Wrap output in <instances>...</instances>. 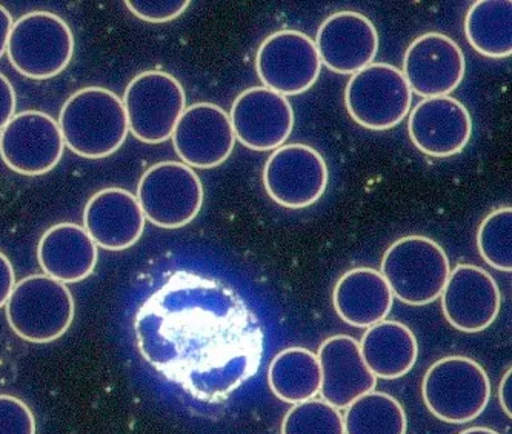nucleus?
Masks as SVG:
<instances>
[{
  "label": "nucleus",
  "instance_id": "obj_28",
  "mask_svg": "<svg viewBox=\"0 0 512 434\" xmlns=\"http://www.w3.org/2000/svg\"><path fill=\"white\" fill-rule=\"evenodd\" d=\"M282 434H345L343 416L333 405L311 399L285 414Z\"/></svg>",
  "mask_w": 512,
  "mask_h": 434
},
{
  "label": "nucleus",
  "instance_id": "obj_30",
  "mask_svg": "<svg viewBox=\"0 0 512 434\" xmlns=\"http://www.w3.org/2000/svg\"><path fill=\"white\" fill-rule=\"evenodd\" d=\"M190 4V0H127L125 7L142 21L165 24L182 16Z\"/></svg>",
  "mask_w": 512,
  "mask_h": 434
},
{
  "label": "nucleus",
  "instance_id": "obj_3",
  "mask_svg": "<svg viewBox=\"0 0 512 434\" xmlns=\"http://www.w3.org/2000/svg\"><path fill=\"white\" fill-rule=\"evenodd\" d=\"M382 273L393 296L411 307L433 304L442 296L451 267L448 254L426 236H405L383 254Z\"/></svg>",
  "mask_w": 512,
  "mask_h": 434
},
{
  "label": "nucleus",
  "instance_id": "obj_5",
  "mask_svg": "<svg viewBox=\"0 0 512 434\" xmlns=\"http://www.w3.org/2000/svg\"><path fill=\"white\" fill-rule=\"evenodd\" d=\"M73 294L47 274H34L14 285L5 304L14 333L31 344H50L67 333L74 321Z\"/></svg>",
  "mask_w": 512,
  "mask_h": 434
},
{
  "label": "nucleus",
  "instance_id": "obj_35",
  "mask_svg": "<svg viewBox=\"0 0 512 434\" xmlns=\"http://www.w3.org/2000/svg\"><path fill=\"white\" fill-rule=\"evenodd\" d=\"M459 434H499L497 431L491 430V428L486 427H473L468 428V430H463L462 433Z\"/></svg>",
  "mask_w": 512,
  "mask_h": 434
},
{
  "label": "nucleus",
  "instance_id": "obj_26",
  "mask_svg": "<svg viewBox=\"0 0 512 434\" xmlns=\"http://www.w3.org/2000/svg\"><path fill=\"white\" fill-rule=\"evenodd\" d=\"M343 427L345 434H406L408 421L394 396L371 391L346 408Z\"/></svg>",
  "mask_w": 512,
  "mask_h": 434
},
{
  "label": "nucleus",
  "instance_id": "obj_20",
  "mask_svg": "<svg viewBox=\"0 0 512 434\" xmlns=\"http://www.w3.org/2000/svg\"><path fill=\"white\" fill-rule=\"evenodd\" d=\"M145 216L137 197L124 188L97 191L84 211V228L97 247L122 251L142 238Z\"/></svg>",
  "mask_w": 512,
  "mask_h": 434
},
{
  "label": "nucleus",
  "instance_id": "obj_17",
  "mask_svg": "<svg viewBox=\"0 0 512 434\" xmlns=\"http://www.w3.org/2000/svg\"><path fill=\"white\" fill-rule=\"evenodd\" d=\"M314 44L320 62L328 70L353 76L374 64L379 51V33L362 13L339 11L322 22Z\"/></svg>",
  "mask_w": 512,
  "mask_h": 434
},
{
  "label": "nucleus",
  "instance_id": "obj_27",
  "mask_svg": "<svg viewBox=\"0 0 512 434\" xmlns=\"http://www.w3.org/2000/svg\"><path fill=\"white\" fill-rule=\"evenodd\" d=\"M477 248L486 264L503 271H512V208L491 211L477 231Z\"/></svg>",
  "mask_w": 512,
  "mask_h": 434
},
{
  "label": "nucleus",
  "instance_id": "obj_33",
  "mask_svg": "<svg viewBox=\"0 0 512 434\" xmlns=\"http://www.w3.org/2000/svg\"><path fill=\"white\" fill-rule=\"evenodd\" d=\"M13 17L4 5H0V57L7 53L8 37L13 28Z\"/></svg>",
  "mask_w": 512,
  "mask_h": 434
},
{
  "label": "nucleus",
  "instance_id": "obj_31",
  "mask_svg": "<svg viewBox=\"0 0 512 434\" xmlns=\"http://www.w3.org/2000/svg\"><path fill=\"white\" fill-rule=\"evenodd\" d=\"M16 116V91L4 74L0 73V133Z\"/></svg>",
  "mask_w": 512,
  "mask_h": 434
},
{
  "label": "nucleus",
  "instance_id": "obj_22",
  "mask_svg": "<svg viewBox=\"0 0 512 434\" xmlns=\"http://www.w3.org/2000/svg\"><path fill=\"white\" fill-rule=\"evenodd\" d=\"M333 304L346 324L370 328L385 321L393 310L394 296L380 271L360 267L342 274L334 287Z\"/></svg>",
  "mask_w": 512,
  "mask_h": 434
},
{
  "label": "nucleus",
  "instance_id": "obj_25",
  "mask_svg": "<svg viewBox=\"0 0 512 434\" xmlns=\"http://www.w3.org/2000/svg\"><path fill=\"white\" fill-rule=\"evenodd\" d=\"M469 45L485 57L503 59L512 54L511 0H479L465 19Z\"/></svg>",
  "mask_w": 512,
  "mask_h": 434
},
{
  "label": "nucleus",
  "instance_id": "obj_32",
  "mask_svg": "<svg viewBox=\"0 0 512 434\" xmlns=\"http://www.w3.org/2000/svg\"><path fill=\"white\" fill-rule=\"evenodd\" d=\"M16 285V274L10 259L0 251V308L5 307Z\"/></svg>",
  "mask_w": 512,
  "mask_h": 434
},
{
  "label": "nucleus",
  "instance_id": "obj_6",
  "mask_svg": "<svg viewBox=\"0 0 512 434\" xmlns=\"http://www.w3.org/2000/svg\"><path fill=\"white\" fill-rule=\"evenodd\" d=\"M7 54L17 73L33 81H47L70 65L73 31L62 17L50 11L24 14L11 28Z\"/></svg>",
  "mask_w": 512,
  "mask_h": 434
},
{
  "label": "nucleus",
  "instance_id": "obj_12",
  "mask_svg": "<svg viewBox=\"0 0 512 434\" xmlns=\"http://www.w3.org/2000/svg\"><path fill=\"white\" fill-rule=\"evenodd\" d=\"M59 124L44 111H22L0 133V157L22 176L50 173L64 156Z\"/></svg>",
  "mask_w": 512,
  "mask_h": 434
},
{
  "label": "nucleus",
  "instance_id": "obj_15",
  "mask_svg": "<svg viewBox=\"0 0 512 434\" xmlns=\"http://www.w3.org/2000/svg\"><path fill=\"white\" fill-rule=\"evenodd\" d=\"M230 121L234 136L253 151H274L285 145L294 128L288 97L265 87L242 91L233 102Z\"/></svg>",
  "mask_w": 512,
  "mask_h": 434
},
{
  "label": "nucleus",
  "instance_id": "obj_19",
  "mask_svg": "<svg viewBox=\"0 0 512 434\" xmlns=\"http://www.w3.org/2000/svg\"><path fill=\"white\" fill-rule=\"evenodd\" d=\"M317 359L322 371L320 394L337 410L376 390L377 378L363 362L359 342L351 336L337 334L323 341Z\"/></svg>",
  "mask_w": 512,
  "mask_h": 434
},
{
  "label": "nucleus",
  "instance_id": "obj_8",
  "mask_svg": "<svg viewBox=\"0 0 512 434\" xmlns=\"http://www.w3.org/2000/svg\"><path fill=\"white\" fill-rule=\"evenodd\" d=\"M137 202L151 224L176 230L191 224L202 210V181L182 162H159L143 173Z\"/></svg>",
  "mask_w": 512,
  "mask_h": 434
},
{
  "label": "nucleus",
  "instance_id": "obj_18",
  "mask_svg": "<svg viewBox=\"0 0 512 434\" xmlns=\"http://www.w3.org/2000/svg\"><path fill=\"white\" fill-rule=\"evenodd\" d=\"M408 133L417 150L445 159L465 150L473 136V119L454 97L423 99L409 114Z\"/></svg>",
  "mask_w": 512,
  "mask_h": 434
},
{
  "label": "nucleus",
  "instance_id": "obj_13",
  "mask_svg": "<svg viewBox=\"0 0 512 434\" xmlns=\"http://www.w3.org/2000/svg\"><path fill=\"white\" fill-rule=\"evenodd\" d=\"M171 137L182 164L200 170L227 162L236 145L230 114L210 102L185 108Z\"/></svg>",
  "mask_w": 512,
  "mask_h": 434
},
{
  "label": "nucleus",
  "instance_id": "obj_2",
  "mask_svg": "<svg viewBox=\"0 0 512 434\" xmlns=\"http://www.w3.org/2000/svg\"><path fill=\"white\" fill-rule=\"evenodd\" d=\"M65 147L85 159L116 153L128 136L124 102L107 88L88 87L68 97L59 114Z\"/></svg>",
  "mask_w": 512,
  "mask_h": 434
},
{
  "label": "nucleus",
  "instance_id": "obj_23",
  "mask_svg": "<svg viewBox=\"0 0 512 434\" xmlns=\"http://www.w3.org/2000/svg\"><path fill=\"white\" fill-rule=\"evenodd\" d=\"M359 345L366 367L385 381L403 378L419 358L416 336L402 322L382 321L366 328Z\"/></svg>",
  "mask_w": 512,
  "mask_h": 434
},
{
  "label": "nucleus",
  "instance_id": "obj_1",
  "mask_svg": "<svg viewBox=\"0 0 512 434\" xmlns=\"http://www.w3.org/2000/svg\"><path fill=\"white\" fill-rule=\"evenodd\" d=\"M134 336L147 364L207 404L227 401L263 356L262 327L247 302L227 284L185 271L143 302Z\"/></svg>",
  "mask_w": 512,
  "mask_h": 434
},
{
  "label": "nucleus",
  "instance_id": "obj_9",
  "mask_svg": "<svg viewBox=\"0 0 512 434\" xmlns=\"http://www.w3.org/2000/svg\"><path fill=\"white\" fill-rule=\"evenodd\" d=\"M128 130L143 144H162L173 136L187 108V96L176 77L165 71H143L124 96Z\"/></svg>",
  "mask_w": 512,
  "mask_h": 434
},
{
  "label": "nucleus",
  "instance_id": "obj_10",
  "mask_svg": "<svg viewBox=\"0 0 512 434\" xmlns=\"http://www.w3.org/2000/svg\"><path fill=\"white\" fill-rule=\"evenodd\" d=\"M263 187L276 204L302 210L320 201L328 187V167L316 148L282 145L266 159Z\"/></svg>",
  "mask_w": 512,
  "mask_h": 434
},
{
  "label": "nucleus",
  "instance_id": "obj_11",
  "mask_svg": "<svg viewBox=\"0 0 512 434\" xmlns=\"http://www.w3.org/2000/svg\"><path fill=\"white\" fill-rule=\"evenodd\" d=\"M256 70L263 87L285 97L299 96L316 84L322 62L308 34L282 30L260 44Z\"/></svg>",
  "mask_w": 512,
  "mask_h": 434
},
{
  "label": "nucleus",
  "instance_id": "obj_14",
  "mask_svg": "<svg viewBox=\"0 0 512 434\" xmlns=\"http://www.w3.org/2000/svg\"><path fill=\"white\" fill-rule=\"evenodd\" d=\"M402 73L411 91L423 99L449 96L465 77V54L446 34H422L406 50Z\"/></svg>",
  "mask_w": 512,
  "mask_h": 434
},
{
  "label": "nucleus",
  "instance_id": "obj_24",
  "mask_svg": "<svg viewBox=\"0 0 512 434\" xmlns=\"http://www.w3.org/2000/svg\"><path fill=\"white\" fill-rule=\"evenodd\" d=\"M268 384L274 396L286 404H302L320 393L322 371L313 351L303 347L280 351L268 368Z\"/></svg>",
  "mask_w": 512,
  "mask_h": 434
},
{
  "label": "nucleus",
  "instance_id": "obj_21",
  "mask_svg": "<svg viewBox=\"0 0 512 434\" xmlns=\"http://www.w3.org/2000/svg\"><path fill=\"white\" fill-rule=\"evenodd\" d=\"M97 245L84 227L57 224L45 231L37 247L39 265L47 276L62 284H76L93 274L97 265Z\"/></svg>",
  "mask_w": 512,
  "mask_h": 434
},
{
  "label": "nucleus",
  "instance_id": "obj_34",
  "mask_svg": "<svg viewBox=\"0 0 512 434\" xmlns=\"http://www.w3.org/2000/svg\"><path fill=\"white\" fill-rule=\"evenodd\" d=\"M511 368H508L505 376H503L502 382H500L499 387V401L500 405H502L503 411L508 414V418H511Z\"/></svg>",
  "mask_w": 512,
  "mask_h": 434
},
{
  "label": "nucleus",
  "instance_id": "obj_4",
  "mask_svg": "<svg viewBox=\"0 0 512 434\" xmlns=\"http://www.w3.org/2000/svg\"><path fill=\"white\" fill-rule=\"evenodd\" d=\"M422 398L439 421L466 424L488 407L491 382L479 362L465 356H446L426 371Z\"/></svg>",
  "mask_w": 512,
  "mask_h": 434
},
{
  "label": "nucleus",
  "instance_id": "obj_29",
  "mask_svg": "<svg viewBox=\"0 0 512 434\" xmlns=\"http://www.w3.org/2000/svg\"><path fill=\"white\" fill-rule=\"evenodd\" d=\"M0 434H36L33 411L22 399L0 394Z\"/></svg>",
  "mask_w": 512,
  "mask_h": 434
},
{
  "label": "nucleus",
  "instance_id": "obj_7",
  "mask_svg": "<svg viewBox=\"0 0 512 434\" xmlns=\"http://www.w3.org/2000/svg\"><path fill=\"white\" fill-rule=\"evenodd\" d=\"M413 104V91L399 68L371 64L353 74L345 90L351 119L366 130L385 131L402 124Z\"/></svg>",
  "mask_w": 512,
  "mask_h": 434
},
{
  "label": "nucleus",
  "instance_id": "obj_16",
  "mask_svg": "<svg viewBox=\"0 0 512 434\" xmlns=\"http://www.w3.org/2000/svg\"><path fill=\"white\" fill-rule=\"evenodd\" d=\"M440 298L446 321L462 333H480L491 327L502 307L496 279L471 264L457 265L449 273Z\"/></svg>",
  "mask_w": 512,
  "mask_h": 434
}]
</instances>
